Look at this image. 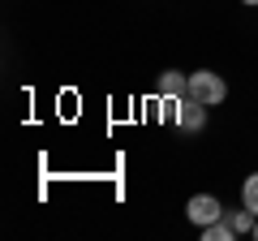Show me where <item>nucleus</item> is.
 Masks as SVG:
<instances>
[{
	"label": "nucleus",
	"instance_id": "obj_7",
	"mask_svg": "<svg viewBox=\"0 0 258 241\" xmlns=\"http://www.w3.org/2000/svg\"><path fill=\"white\" fill-rule=\"evenodd\" d=\"M232 224H237V232H241V237H245V232H254L258 215H254V211H249V207H245V211H232Z\"/></svg>",
	"mask_w": 258,
	"mask_h": 241
},
{
	"label": "nucleus",
	"instance_id": "obj_8",
	"mask_svg": "<svg viewBox=\"0 0 258 241\" xmlns=\"http://www.w3.org/2000/svg\"><path fill=\"white\" fill-rule=\"evenodd\" d=\"M241 5H258V0H241Z\"/></svg>",
	"mask_w": 258,
	"mask_h": 241
},
{
	"label": "nucleus",
	"instance_id": "obj_1",
	"mask_svg": "<svg viewBox=\"0 0 258 241\" xmlns=\"http://www.w3.org/2000/svg\"><path fill=\"white\" fill-rule=\"evenodd\" d=\"M189 99L215 108V103L228 99V82H224L220 74H211V69H198V74H189Z\"/></svg>",
	"mask_w": 258,
	"mask_h": 241
},
{
	"label": "nucleus",
	"instance_id": "obj_5",
	"mask_svg": "<svg viewBox=\"0 0 258 241\" xmlns=\"http://www.w3.org/2000/svg\"><path fill=\"white\" fill-rule=\"evenodd\" d=\"M203 237L207 241H232V237H241V232H237V224H232V215H220L215 224L203 228Z\"/></svg>",
	"mask_w": 258,
	"mask_h": 241
},
{
	"label": "nucleus",
	"instance_id": "obj_6",
	"mask_svg": "<svg viewBox=\"0 0 258 241\" xmlns=\"http://www.w3.org/2000/svg\"><path fill=\"white\" fill-rule=\"evenodd\" d=\"M241 203H245L249 211L258 215V172H249V176H245V186H241Z\"/></svg>",
	"mask_w": 258,
	"mask_h": 241
},
{
	"label": "nucleus",
	"instance_id": "obj_2",
	"mask_svg": "<svg viewBox=\"0 0 258 241\" xmlns=\"http://www.w3.org/2000/svg\"><path fill=\"white\" fill-rule=\"evenodd\" d=\"M185 215H189V224L207 228V224H215L224 215V207H220V198H215V194H194L189 203H185Z\"/></svg>",
	"mask_w": 258,
	"mask_h": 241
},
{
	"label": "nucleus",
	"instance_id": "obj_9",
	"mask_svg": "<svg viewBox=\"0 0 258 241\" xmlns=\"http://www.w3.org/2000/svg\"><path fill=\"white\" fill-rule=\"evenodd\" d=\"M254 237H258V224H254Z\"/></svg>",
	"mask_w": 258,
	"mask_h": 241
},
{
	"label": "nucleus",
	"instance_id": "obj_4",
	"mask_svg": "<svg viewBox=\"0 0 258 241\" xmlns=\"http://www.w3.org/2000/svg\"><path fill=\"white\" fill-rule=\"evenodd\" d=\"M155 91H159V95H176V99H181V95H189V74L164 69V74H159V82H155Z\"/></svg>",
	"mask_w": 258,
	"mask_h": 241
},
{
	"label": "nucleus",
	"instance_id": "obj_3",
	"mask_svg": "<svg viewBox=\"0 0 258 241\" xmlns=\"http://www.w3.org/2000/svg\"><path fill=\"white\" fill-rule=\"evenodd\" d=\"M203 125H207V103H198V99H189V95H185V99H181V108H176V130L198 134Z\"/></svg>",
	"mask_w": 258,
	"mask_h": 241
}]
</instances>
